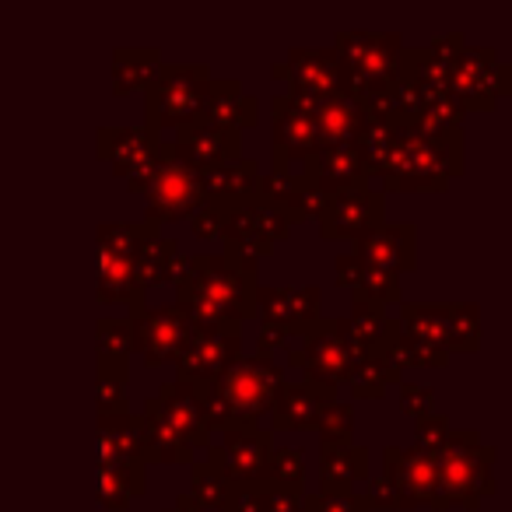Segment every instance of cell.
Instances as JSON below:
<instances>
[{
    "instance_id": "obj_13",
    "label": "cell",
    "mask_w": 512,
    "mask_h": 512,
    "mask_svg": "<svg viewBox=\"0 0 512 512\" xmlns=\"http://www.w3.org/2000/svg\"><path fill=\"white\" fill-rule=\"evenodd\" d=\"M242 358V327L239 323H211L193 327L186 348L176 358V379L207 390Z\"/></svg>"
},
{
    "instance_id": "obj_42",
    "label": "cell",
    "mask_w": 512,
    "mask_h": 512,
    "mask_svg": "<svg viewBox=\"0 0 512 512\" xmlns=\"http://www.w3.org/2000/svg\"><path fill=\"white\" fill-rule=\"evenodd\" d=\"M341 320H344V327H348L351 341L362 344L365 351H376L386 337V327H390L386 309L372 306V302L358 299V295H351V313L341 316Z\"/></svg>"
},
{
    "instance_id": "obj_12",
    "label": "cell",
    "mask_w": 512,
    "mask_h": 512,
    "mask_svg": "<svg viewBox=\"0 0 512 512\" xmlns=\"http://www.w3.org/2000/svg\"><path fill=\"white\" fill-rule=\"evenodd\" d=\"M127 323H130V341H134V355H141L144 369L172 365L193 334V320L176 302H169V306H137L130 309Z\"/></svg>"
},
{
    "instance_id": "obj_45",
    "label": "cell",
    "mask_w": 512,
    "mask_h": 512,
    "mask_svg": "<svg viewBox=\"0 0 512 512\" xmlns=\"http://www.w3.org/2000/svg\"><path fill=\"white\" fill-rule=\"evenodd\" d=\"M393 137H397V127L393 123H365L362 127V137L355 141L358 155H362L365 169H369V179L379 176L390 158V148H393Z\"/></svg>"
},
{
    "instance_id": "obj_28",
    "label": "cell",
    "mask_w": 512,
    "mask_h": 512,
    "mask_svg": "<svg viewBox=\"0 0 512 512\" xmlns=\"http://www.w3.org/2000/svg\"><path fill=\"white\" fill-rule=\"evenodd\" d=\"M211 127H228V130H249L260 123V102L253 95L242 92V81L235 78H214L211 95H207L204 120Z\"/></svg>"
},
{
    "instance_id": "obj_55",
    "label": "cell",
    "mask_w": 512,
    "mask_h": 512,
    "mask_svg": "<svg viewBox=\"0 0 512 512\" xmlns=\"http://www.w3.org/2000/svg\"><path fill=\"white\" fill-rule=\"evenodd\" d=\"M463 46H467V36H463V32H446V36H435L425 50L432 53V57H439L442 64H456V57L463 53Z\"/></svg>"
},
{
    "instance_id": "obj_48",
    "label": "cell",
    "mask_w": 512,
    "mask_h": 512,
    "mask_svg": "<svg viewBox=\"0 0 512 512\" xmlns=\"http://www.w3.org/2000/svg\"><path fill=\"white\" fill-rule=\"evenodd\" d=\"M397 397H400V411L407 414V418H428V414H435V390L425 383H414V379H400L397 386Z\"/></svg>"
},
{
    "instance_id": "obj_23",
    "label": "cell",
    "mask_w": 512,
    "mask_h": 512,
    "mask_svg": "<svg viewBox=\"0 0 512 512\" xmlns=\"http://www.w3.org/2000/svg\"><path fill=\"white\" fill-rule=\"evenodd\" d=\"M337 400V390L316 383H285L271 407V432H316L323 411Z\"/></svg>"
},
{
    "instance_id": "obj_4",
    "label": "cell",
    "mask_w": 512,
    "mask_h": 512,
    "mask_svg": "<svg viewBox=\"0 0 512 512\" xmlns=\"http://www.w3.org/2000/svg\"><path fill=\"white\" fill-rule=\"evenodd\" d=\"M495 449L484 446L477 428H453L439 460V512L467 509L477 512L484 498H495Z\"/></svg>"
},
{
    "instance_id": "obj_16",
    "label": "cell",
    "mask_w": 512,
    "mask_h": 512,
    "mask_svg": "<svg viewBox=\"0 0 512 512\" xmlns=\"http://www.w3.org/2000/svg\"><path fill=\"white\" fill-rule=\"evenodd\" d=\"M386 221V193L372 190L369 186H358V190L337 193L327 197L316 214V228H320L323 242H358L365 235H372Z\"/></svg>"
},
{
    "instance_id": "obj_39",
    "label": "cell",
    "mask_w": 512,
    "mask_h": 512,
    "mask_svg": "<svg viewBox=\"0 0 512 512\" xmlns=\"http://www.w3.org/2000/svg\"><path fill=\"white\" fill-rule=\"evenodd\" d=\"M397 470H400V446H386L383 449V474L376 481H365V505L369 512H411L400 495V481H397Z\"/></svg>"
},
{
    "instance_id": "obj_52",
    "label": "cell",
    "mask_w": 512,
    "mask_h": 512,
    "mask_svg": "<svg viewBox=\"0 0 512 512\" xmlns=\"http://www.w3.org/2000/svg\"><path fill=\"white\" fill-rule=\"evenodd\" d=\"M302 512H369L362 495H344V498H327V495H302Z\"/></svg>"
},
{
    "instance_id": "obj_54",
    "label": "cell",
    "mask_w": 512,
    "mask_h": 512,
    "mask_svg": "<svg viewBox=\"0 0 512 512\" xmlns=\"http://www.w3.org/2000/svg\"><path fill=\"white\" fill-rule=\"evenodd\" d=\"M190 232H193V239H200V242H218L221 239V218H218V211H214L211 204H204L190 218Z\"/></svg>"
},
{
    "instance_id": "obj_29",
    "label": "cell",
    "mask_w": 512,
    "mask_h": 512,
    "mask_svg": "<svg viewBox=\"0 0 512 512\" xmlns=\"http://www.w3.org/2000/svg\"><path fill=\"white\" fill-rule=\"evenodd\" d=\"M141 435H144V418L141 414H120V418H99L95 428V460L99 467L109 463H134L144 460L141 456Z\"/></svg>"
},
{
    "instance_id": "obj_3",
    "label": "cell",
    "mask_w": 512,
    "mask_h": 512,
    "mask_svg": "<svg viewBox=\"0 0 512 512\" xmlns=\"http://www.w3.org/2000/svg\"><path fill=\"white\" fill-rule=\"evenodd\" d=\"M285 383V369L274 358L242 355L218 383H211L204 390V414L211 435L260 425V418L271 414L274 397H278V390Z\"/></svg>"
},
{
    "instance_id": "obj_22",
    "label": "cell",
    "mask_w": 512,
    "mask_h": 512,
    "mask_svg": "<svg viewBox=\"0 0 512 512\" xmlns=\"http://www.w3.org/2000/svg\"><path fill=\"white\" fill-rule=\"evenodd\" d=\"M302 183L316 193V197H337V193L369 186V169H365L362 155L355 144H337V148H320L306 169H299Z\"/></svg>"
},
{
    "instance_id": "obj_41",
    "label": "cell",
    "mask_w": 512,
    "mask_h": 512,
    "mask_svg": "<svg viewBox=\"0 0 512 512\" xmlns=\"http://www.w3.org/2000/svg\"><path fill=\"white\" fill-rule=\"evenodd\" d=\"M144 418V414H141ZM141 456L144 463H162V467H172V463H193L197 453L186 446L179 435H172L165 425H158L155 418H144V435H141Z\"/></svg>"
},
{
    "instance_id": "obj_33",
    "label": "cell",
    "mask_w": 512,
    "mask_h": 512,
    "mask_svg": "<svg viewBox=\"0 0 512 512\" xmlns=\"http://www.w3.org/2000/svg\"><path fill=\"white\" fill-rule=\"evenodd\" d=\"M200 176V193H204V204H221V200H242L253 197L256 183H260V165L253 158L242 155L239 162L218 165L211 172H197Z\"/></svg>"
},
{
    "instance_id": "obj_7",
    "label": "cell",
    "mask_w": 512,
    "mask_h": 512,
    "mask_svg": "<svg viewBox=\"0 0 512 512\" xmlns=\"http://www.w3.org/2000/svg\"><path fill=\"white\" fill-rule=\"evenodd\" d=\"M221 218V246L232 256H246V260H264L271 256L281 242L292 235V228L299 221L288 211H281L278 204L264 200L260 193L242 200H221V204H211Z\"/></svg>"
},
{
    "instance_id": "obj_53",
    "label": "cell",
    "mask_w": 512,
    "mask_h": 512,
    "mask_svg": "<svg viewBox=\"0 0 512 512\" xmlns=\"http://www.w3.org/2000/svg\"><path fill=\"white\" fill-rule=\"evenodd\" d=\"M221 512H264V488L260 484H232Z\"/></svg>"
},
{
    "instance_id": "obj_19",
    "label": "cell",
    "mask_w": 512,
    "mask_h": 512,
    "mask_svg": "<svg viewBox=\"0 0 512 512\" xmlns=\"http://www.w3.org/2000/svg\"><path fill=\"white\" fill-rule=\"evenodd\" d=\"M214 449H218V460L232 484H264L274 432L260 425L232 428V432H221V442Z\"/></svg>"
},
{
    "instance_id": "obj_24",
    "label": "cell",
    "mask_w": 512,
    "mask_h": 512,
    "mask_svg": "<svg viewBox=\"0 0 512 512\" xmlns=\"http://www.w3.org/2000/svg\"><path fill=\"white\" fill-rule=\"evenodd\" d=\"M179 148V155L193 165L197 172H211L218 165L239 162L242 158V134L228 127H211V123H197V127L183 130L172 141Z\"/></svg>"
},
{
    "instance_id": "obj_30",
    "label": "cell",
    "mask_w": 512,
    "mask_h": 512,
    "mask_svg": "<svg viewBox=\"0 0 512 512\" xmlns=\"http://www.w3.org/2000/svg\"><path fill=\"white\" fill-rule=\"evenodd\" d=\"M256 193H260L264 200H271V204H278L281 211H288L299 225L309 218H316L323 207V197H316V193L302 183L299 172H274V169L260 172Z\"/></svg>"
},
{
    "instance_id": "obj_6",
    "label": "cell",
    "mask_w": 512,
    "mask_h": 512,
    "mask_svg": "<svg viewBox=\"0 0 512 512\" xmlns=\"http://www.w3.org/2000/svg\"><path fill=\"white\" fill-rule=\"evenodd\" d=\"M162 228L151 225V221H102L99 232H95V299L102 306H127L137 309L144 306V295L137 292V253H141V242L158 235Z\"/></svg>"
},
{
    "instance_id": "obj_36",
    "label": "cell",
    "mask_w": 512,
    "mask_h": 512,
    "mask_svg": "<svg viewBox=\"0 0 512 512\" xmlns=\"http://www.w3.org/2000/svg\"><path fill=\"white\" fill-rule=\"evenodd\" d=\"M397 323L435 351H446V302H400Z\"/></svg>"
},
{
    "instance_id": "obj_46",
    "label": "cell",
    "mask_w": 512,
    "mask_h": 512,
    "mask_svg": "<svg viewBox=\"0 0 512 512\" xmlns=\"http://www.w3.org/2000/svg\"><path fill=\"white\" fill-rule=\"evenodd\" d=\"M316 432H320V446H351L355 442V407L344 404V400H334L323 411Z\"/></svg>"
},
{
    "instance_id": "obj_35",
    "label": "cell",
    "mask_w": 512,
    "mask_h": 512,
    "mask_svg": "<svg viewBox=\"0 0 512 512\" xmlns=\"http://www.w3.org/2000/svg\"><path fill=\"white\" fill-rule=\"evenodd\" d=\"M228 488H232V481L225 477V467H221V460H218V449L207 446L204 460L190 463V498L204 512H211V509L221 512L225 509Z\"/></svg>"
},
{
    "instance_id": "obj_50",
    "label": "cell",
    "mask_w": 512,
    "mask_h": 512,
    "mask_svg": "<svg viewBox=\"0 0 512 512\" xmlns=\"http://www.w3.org/2000/svg\"><path fill=\"white\" fill-rule=\"evenodd\" d=\"M95 498H99V505L106 512H127L134 509V498H130V491L123 488V481L116 474H109V470H99V484H95Z\"/></svg>"
},
{
    "instance_id": "obj_47",
    "label": "cell",
    "mask_w": 512,
    "mask_h": 512,
    "mask_svg": "<svg viewBox=\"0 0 512 512\" xmlns=\"http://www.w3.org/2000/svg\"><path fill=\"white\" fill-rule=\"evenodd\" d=\"M267 481L285 484V488H306V456H302V449L274 446L271 460H267Z\"/></svg>"
},
{
    "instance_id": "obj_37",
    "label": "cell",
    "mask_w": 512,
    "mask_h": 512,
    "mask_svg": "<svg viewBox=\"0 0 512 512\" xmlns=\"http://www.w3.org/2000/svg\"><path fill=\"white\" fill-rule=\"evenodd\" d=\"M130 365L95 362V414L99 418H120L130 414Z\"/></svg>"
},
{
    "instance_id": "obj_57",
    "label": "cell",
    "mask_w": 512,
    "mask_h": 512,
    "mask_svg": "<svg viewBox=\"0 0 512 512\" xmlns=\"http://www.w3.org/2000/svg\"><path fill=\"white\" fill-rule=\"evenodd\" d=\"M165 512H204V509H200V505L190 498V491H186V495H176V505H169Z\"/></svg>"
},
{
    "instance_id": "obj_20",
    "label": "cell",
    "mask_w": 512,
    "mask_h": 512,
    "mask_svg": "<svg viewBox=\"0 0 512 512\" xmlns=\"http://www.w3.org/2000/svg\"><path fill=\"white\" fill-rule=\"evenodd\" d=\"M162 141L148 134L144 127H99L95 130V155L113 169L116 179H134L141 172L155 169V158Z\"/></svg>"
},
{
    "instance_id": "obj_40",
    "label": "cell",
    "mask_w": 512,
    "mask_h": 512,
    "mask_svg": "<svg viewBox=\"0 0 512 512\" xmlns=\"http://www.w3.org/2000/svg\"><path fill=\"white\" fill-rule=\"evenodd\" d=\"M179 253V242L169 239V235H151V239L141 242V253H137V292L148 295L151 288L165 285L169 278V264L172 256Z\"/></svg>"
},
{
    "instance_id": "obj_8",
    "label": "cell",
    "mask_w": 512,
    "mask_h": 512,
    "mask_svg": "<svg viewBox=\"0 0 512 512\" xmlns=\"http://www.w3.org/2000/svg\"><path fill=\"white\" fill-rule=\"evenodd\" d=\"M285 355H288V369L306 372V383L341 390L348 372L355 369V362L362 355H369V351L351 341L341 316H323V320L302 337V348H288Z\"/></svg>"
},
{
    "instance_id": "obj_56",
    "label": "cell",
    "mask_w": 512,
    "mask_h": 512,
    "mask_svg": "<svg viewBox=\"0 0 512 512\" xmlns=\"http://www.w3.org/2000/svg\"><path fill=\"white\" fill-rule=\"evenodd\" d=\"M278 351H288V337L274 327H260V337H256V355L274 358Z\"/></svg>"
},
{
    "instance_id": "obj_9",
    "label": "cell",
    "mask_w": 512,
    "mask_h": 512,
    "mask_svg": "<svg viewBox=\"0 0 512 512\" xmlns=\"http://www.w3.org/2000/svg\"><path fill=\"white\" fill-rule=\"evenodd\" d=\"M144 221L151 225H169V221H190L193 214L204 207V193H200V176L172 141H162L151 169L148 190H144Z\"/></svg>"
},
{
    "instance_id": "obj_15",
    "label": "cell",
    "mask_w": 512,
    "mask_h": 512,
    "mask_svg": "<svg viewBox=\"0 0 512 512\" xmlns=\"http://www.w3.org/2000/svg\"><path fill=\"white\" fill-rule=\"evenodd\" d=\"M144 418H155L158 425H165L193 453L211 446V428H207V414H204V390L193 383H179V379L162 383L155 397L144 400Z\"/></svg>"
},
{
    "instance_id": "obj_11",
    "label": "cell",
    "mask_w": 512,
    "mask_h": 512,
    "mask_svg": "<svg viewBox=\"0 0 512 512\" xmlns=\"http://www.w3.org/2000/svg\"><path fill=\"white\" fill-rule=\"evenodd\" d=\"M271 78L288 81L285 95L306 109H313L320 99L348 92V71H344L334 46H316V50L299 46V50L288 53V60L271 67Z\"/></svg>"
},
{
    "instance_id": "obj_2",
    "label": "cell",
    "mask_w": 512,
    "mask_h": 512,
    "mask_svg": "<svg viewBox=\"0 0 512 512\" xmlns=\"http://www.w3.org/2000/svg\"><path fill=\"white\" fill-rule=\"evenodd\" d=\"M467 165L463 130L453 134H425L404 127L393 137L390 158L383 172V193H446L453 179H460Z\"/></svg>"
},
{
    "instance_id": "obj_10",
    "label": "cell",
    "mask_w": 512,
    "mask_h": 512,
    "mask_svg": "<svg viewBox=\"0 0 512 512\" xmlns=\"http://www.w3.org/2000/svg\"><path fill=\"white\" fill-rule=\"evenodd\" d=\"M334 50L348 71V99L365 88H390L404 67L400 32H337Z\"/></svg>"
},
{
    "instance_id": "obj_27",
    "label": "cell",
    "mask_w": 512,
    "mask_h": 512,
    "mask_svg": "<svg viewBox=\"0 0 512 512\" xmlns=\"http://www.w3.org/2000/svg\"><path fill=\"white\" fill-rule=\"evenodd\" d=\"M400 495H404L407 509H432L439 512V460L428 449H400Z\"/></svg>"
},
{
    "instance_id": "obj_49",
    "label": "cell",
    "mask_w": 512,
    "mask_h": 512,
    "mask_svg": "<svg viewBox=\"0 0 512 512\" xmlns=\"http://www.w3.org/2000/svg\"><path fill=\"white\" fill-rule=\"evenodd\" d=\"M449 432H453V425H449L446 414H428V418L414 421V446L428 449V453H439L446 446Z\"/></svg>"
},
{
    "instance_id": "obj_34",
    "label": "cell",
    "mask_w": 512,
    "mask_h": 512,
    "mask_svg": "<svg viewBox=\"0 0 512 512\" xmlns=\"http://www.w3.org/2000/svg\"><path fill=\"white\" fill-rule=\"evenodd\" d=\"M400 379H404V372L376 348V351H369V355L358 358L355 369H351L348 379H344V386H348L355 400H383L386 390H393Z\"/></svg>"
},
{
    "instance_id": "obj_5",
    "label": "cell",
    "mask_w": 512,
    "mask_h": 512,
    "mask_svg": "<svg viewBox=\"0 0 512 512\" xmlns=\"http://www.w3.org/2000/svg\"><path fill=\"white\" fill-rule=\"evenodd\" d=\"M211 67L207 64H162L158 78L144 88V130L155 141L162 134H183L204 120L211 95Z\"/></svg>"
},
{
    "instance_id": "obj_32",
    "label": "cell",
    "mask_w": 512,
    "mask_h": 512,
    "mask_svg": "<svg viewBox=\"0 0 512 512\" xmlns=\"http://www.w3.org/2000/svg\"><path fill=\"white\" fill-rule=\"evenodd\" d=\"M162 71V50L158 46H116L113 50V95L127 99L144 92Z\"/></svg>"
},
{
    "instance_id": "obj_14",
    "label": "cell",
    "mask_w": 512,
    "mask_h": 512,
    "mask_svg": "<svg viewBox=\"0 0 512 512\" xmlns=\"http://www.w3.org/2000/svg\"><path fill=\"white\" fill-rule=\"evenodd\" d=\"M449 92L467 113H491L498 99L512 95V67L502 64L491 46H463L449 74Z\"/></svg>"
},
{
    "instance_id": "obj_21",
    "label": "cell",
    "mask_w": 512,
    "mask_h": 512,
    "mask_svg": "<svg viewBox=\"0 0 512 512\" xmlns=\"http://www.w3.org/2000/svg\"><path fill=\"white\" fill-rule=\"evenodd\" d=\"M351 253L362 264L386 274H414L418 271V228L411 221H383L372 235L355 242Z\"/></svg>"
},
{
    "instance_id": "obj_26",
    "label": "cell",
    "mask_w": 512,
    "mask_h": 512,
    "mask_svg": "<svg viewBox=\"0 0 512 512\" xmlns=\"http://www.w3.org/2000/svg\"><path fill=\"white\" fill-rule=\"evenodd\" d=\"M369 481V449L365 446H320V491L316 495L344 498L358 495V484Z\"/></svg>"
},
{
    "instance_id": "obj_43",
    "label": "cell",
    "mask_w": 512,
    "mask_h": 512,
    "mask_svg": "<svg viewBox=\"0 0 512 512\" xmlns=\"http://www.w3.org/2000/svg\"><path fill=\"white\" fill-rule=\"evenodd\" d=\"M134 355V341H130V323L127 316H102L95 323V362H120L130 365Z\"/></svg>"
},
{
    "instance_id": "obj_17",
    "label": "cell",
    "mask_w": 512,
    "mask_h": 512,
    "mask_svg": "<svg viewBox=\"0 0 512 512\" xmlns=\"http://www.w3.org/2000/svg\"><path fill=\"white\" fill-rule=\"evenodd\" d=\"M320 151V137L313 127V113L288 99L285 92L271 99V158L274 172H299Z\"/></svg>"
},
{
    "instance_id": "obj_25",
    "label": "cell",
    "mask_w": 512,
    "mask_h": 512,
    "mask_svg": "<svg viewBox=\"0 0 512 512\" xmlns=\"http://www.w3.org/2000/svg\"><path fill=\"white\" fill-rule=\"evenodd\" d=\"M334 274H337V285L351 288V295H358V299L372 302V306H379V309L400 306V302H404V288H400L397 274L376 271V267L362 264L355 253H337Z\"/></svg>"
},
{
    "instance_id": "obj_44",
    "label": "cell",
    "mask_w": 512,
    "mask_h": 512,
    "mask_svg": "<svg viewBox=\"0 0 512 512\" xmlns=\"http://www.w3.org/2000/svg\"><path fill=\"white\" fill-rule=\"evenodd\" d=\"M463 120H467V109L460 106L453 92H446L439 99H428L411 127L425 130V134H453V130H463Z\"/></svg>"
},
{
    "instance_id": "obj_31",
    "label": "cell",
    "mask_w": 512,
    "mask_h": 512,
    "mask_svg": "<svg viewBox=\"0 0 512 512\" xmlns=\"http://www.w3.org/2000/svg\"><path fill=\"white\" fill-rule=\"evenodd\" d=\"M309 113H313V127H316V137H320V148L355 144L358 137H362L365 120L348 95H330V99H320Z\"/></svg>"
},
{
    "instance_id": "obj_1",
    "label": "cell",
    "mask_w": 512,
    "mask_h": 512,
    "mask_svg": "<svg viewBox=\"0 0 512 512\" xmlns=\"http://www.w3.org/2000/svg\"><path fill=\"white\" fill-rule=\"evenodd\" d=\"M176 285V306L186 309L193 327L211 323H246L256 320V288L260 264L232 253H176L169 278Z\"/></svg>"
},
{
    "instance_id": "obj_18",
    "label": "cell",
    "mask_w": 512,
    "mask_h": 512,
    "mask_svg": "<svg viewBox=\"0 0 512 512\" xmlns=\"http://www.w3.org/2000/svg\"><path fill=\"white\" fill-rule=\"evenodd\" d=\"M323 292L316 285H260L256 288V320L285 337H306L323 320Z\"/></svg>"
},
{
    "instance_id": "obj_51",
    "label": "cell",
    "mask_w": 512,
    "mask_h": 512,
    "mask_svg": "<svg viewBox=\"0 0 512 512\" xmlns=\"http://www.w3.org/2000/svg\"><path fill=\"white\" fill-rule=\"evenodd\" d=\"M264 512H302V495L306 488H285V484L264 481Z\"/></svg>"
},
{
    "instance_id": "obj_38",
    "label": "cell",
    "mask_w": 512,
    "mask_h": 512,
    "mask_svg": "<svg viewBox=\"0 0 512 512\" xmlns=\"http://www.w3.org/2000/svg\"><path fill=\"white\" fill-rule=\"evenodd\" d=\"M481 348V306L446 302V355H474Z\"/></svg>"
}]
</instances>
